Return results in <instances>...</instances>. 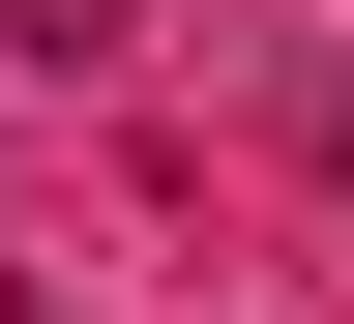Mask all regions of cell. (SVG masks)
I'll list each match as a JSON object with an SVG mask.
<instances>
[{"label":"cell","mask_w":354,"mask_h":324,"mask_svg":"<svg viewBox=\"0 0 354 324\" xmlns=\"http://www.w3.org/2000/svg\"><path fill=\"white\" fill-rule=\"evenodd\" d=\"M0 59H59V88H88V59H148V0H0Z\"/></svg>","instance_id":"cell-1"},{"label":"cell","mask_w":354,"mask_h":324,"mask_svg":"<svg viewBox=\"0 0 354 324\" xmlns=\"http://www.w3.org/2000/svg\"><path fill=\"white\" fill-rule=\"evenodd\" d=\"M0 324H59V295H30V265H0Z\"/></svg>","instance_id":"cell-2"}]
</instances>
